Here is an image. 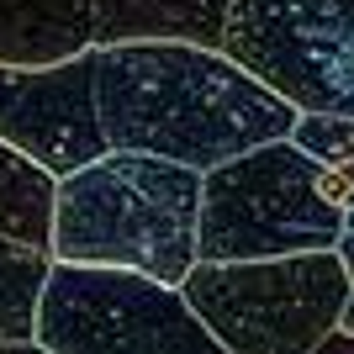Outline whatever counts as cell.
I'll return each mask as SVG.
<instances>
[{
    "label": "cell",
    "instance_id": "8fae6325",
    "mask_svg": "<svg viewBox=\"0 0 354 354\" xmlns=\"http://www.w3.org/2000/svg\"><path fill=\"white\" fill-rule=\"evenodd\" d=\"M53 249L0 233V339H37V301H43Z\"/></svg>",
    "mask_w": 354,
    "mask_h": 354
},
{
    "label": "cell",
    "instance_id": "7c38bea8",
    "mask_svg": "<svg viewBox=\"0 0 354 354\" xmlns=\"http://www.w3.org/2000/svg\"><path fill=\"white\" fill-rule=\"evenodd\" d=\"M291 143L328 169H344V175L354 169V117L344 111H296Z\"/></svg>",
    "mask_w": 354,
    "mask_h": 354
},
{
    "label": "cell",
    "instance_id": "9c48e42d",
    "mask_svg": "<svg viewBox=\"0 0 354 354\" xmlns=\"http://www.w3.org/2000/svg\"><path fill=\"white\" fill-rule=\"evenodd\" d=\"M233 0H95V43L133 37H185L222 48Z\"/></svg>",
    "mask_w": 354,
    "mask_h": 354
},
{
    "label": "cell",
    "instance_id": "7a4b0ae2",
    "mask_svg": "<svg viewBox=\"0 0 354 354\" xmlns=\"http://www.w3.org/2000/svg\"><path fill=\"white\" fill-rule=\"evenodd\" d=\"M201 180L207 169L196 164L106 148L59 175L53 259L122 265L180 286L201 259Z\"/></svg>",
    "mask_w": 354,
    "mask_h": 354
},
{
    "label": "cell",
    "instance_id": "ba28073f",
    "mask_svg": "<svg viewBox=\"0 0 354 354\" xmlns=\"http://www.w3.org/2000/svg\"><path fill=\"white\" fill-rule=\"evenodd\" d=\"M95 48V0H0V64H59Z\"/></svg>",
    "mask_w": 354,
    "mask_h": 354
},
{
    "label": "cell",
    "instance_id": "3957f363",
    "mask_svg": "<svg viewBox=\"0 0 354 354\" xmlns=\"http://www.w3.org/2000/svg\"><path fill=\"white\" fill-rule=\"evenodd\" d=\"M354 180L328 169L291 138L238 153L201 180V259L339 249Z\"/></svg>",
    "mask_w": 354,
    "mask_h": 354
},
{
    "label": "cell",
    "instance_id": "6da1fadb",
    "mask_svg": "<svg viewBox=\"0 0 354 354\" xmlns=\"http://www.w3.org/2000/svg\"><path fill=\"white\" fill-rule=\"evenodd\" d=\"M95 106L111 148L164 153L196 169L291 138L296 122V106L227 48L185 37L95 43Z\"/></svg>",
    "mask_w": 354,
    "mask_h": 354
},
{
    "label": "cell",
    "instance_id": "9a60e30c",
    "mask_svg": "<svg viewBox=\"0 0 354 354\" xmlns=\"http://www.w3.org/2000/svg\"><path fill=\"white\" fill-rule=\"evenodd\" d=\"M349 180H354V169H349Z\"/></svg>",
    "mask_w": 354,
    "mask_h": 354
},
{
    "label": "cell",
    "instance_id": "30bf717a",
    "mask_svg": "<svg viewBox=\"0 0 354 354\" xmlns=\"http://www.w3.org/2000/svg\"><path fill=\"white\" fill-rule=\"evenodd\" d=\"M53 201L59 175L0 138V233L53 249Z\"/></svg>",
    "mask_w": 354,
    "mask_h": 354
},
{
    "label": "cell",
    "instance_id": "5bb4252c",
    "mask_svg": "<svg viewBox=\"0 0 354 354\" xmlns=\"http://www.w3.org/2000/svg\"><path fill=\"white\" fill-rule=\"evenodd\" d=\"M339 328H349V333H354V291H349V301H344V317H339Z\"/></svg>",
    "mask_w": 354,
    "mask_h": 354
},
{
    "label": "cell",
    "instance_id": "8992f818",
    "mask_svg": "<svg viewBox=\"0 0 354 354\" xmlns=\"http://www.w3.org/2000/svg\"><path fill=\"white\" fill-rule=\"evenodd\" d=\"M222 48L296 111L354 117V0H233Z\"/></svg>",
    "mask_w": 354,
    "mask_h": 354
},
{
    "label": "cell",
    "instance_id": "277c9868",
    "mask_svg": "<svg viewBox=\"0 0 354 354\" xmlns=\"http://www.w3.org/2000/svg\"><path fill=\"white\" fill-rule=\"evenodd\" d=\"M180 291L227 354H317L344 317L354 275L339 249H301L265 259H196Z\"/></svg>",
    "mask_w": 354,
    "mask_h": 354
},
{
    "label": "cell",
    "instance_id": "5b68a950",
    "mask_svg": "<svg viewBox=\"0 0 354 354\" xmlns=\"http://www.w3.org/2000/svg\"><path fill=\"white\" fill-rule=\"evenodd\" d=\"M48 354H227L185 291L122 265L53 259L37 301Z\"/></svg>",
    "mask_w": 354,
    "mask_h": 354
},
{
    "label": "cell",
    "instance_id": "52a82bcc",
    "mask_svg": "<svg viewBox=\"0 0 354 354\" xmlns=\"http://www.w3.org/2000/svg\"><path fill=\"white\" fill-rule=\"evenodd\" d=\"M0 138L53 175L101 159L111 143L95 106V48L59 64H0Z\"/></svg>",
    "mask_w": 354,
    "mask_h": 354
},
{
    "label": "cell",
    "instance_id": "4fadbf2b",
    "mask_svg": "<svg viewBox=\"0 0 354 354\" xmlns=\"http://www.w3.org/2000/svg\"><path fill=\"white\" fill-rule=\"evenodd\" d=\"M339 254H344V265H349V275H354V201H349V217H344V238H339Z\"/></svg>",
    "mask_w": 354,
    "mask_h": 354
}]
</instances>
